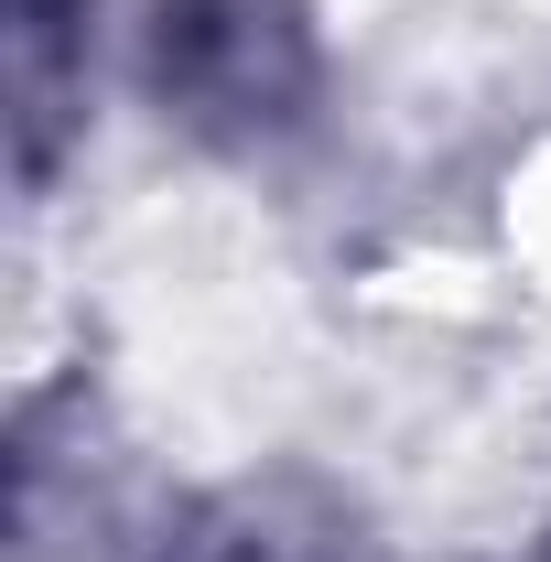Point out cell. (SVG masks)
Returning a JSON list of instances; mask_svg holds the SVG:
<instances>
[{"label": "cell", "instance_id": "1", "mask_svg": "<svg viewBox=\"0 0 551 562\" xmlns=\"http://www.w3.org/2000/svg\"><path fill=\"white\" fill-rule=\"evenodd\" d=\"M120 55L151 131L216 173L303 162L336 120L346 76L325 0H131Z\"/></svg>", "mask_w": 551, "mask_h": 562}, {"label": "cell", "instance_id": "2", "mask_svg": "<svg viewBox=\"0 0 551 562\" xmlns=\"http://www.w3.org/2000/svg\"><path fill=\"white\" fill-rule=\"evenodd\" d=\"M120 562H390L368 530V508L314 476V465H238V476H195L140 508Z\"/></svg>", "mask_w": 551, "mask_h": 562}, {"label": "cell", "instance_id": "3", "mask_svg": "<svg viewBox=\"0 0 551 562\" xmlns=\"http://www.w3.org/2000/svg\"><path fill=\"white\" fill-rule=\"evenodd\" d=\"M98 44H109V0H0V131L22 206H55L66 162L87 151Z\"/></svg>", "mask_w": 551, "mask_h": 562}, {"label": "cell", "instance_id": "4", "mask_svg": "<svg viewBox=\"0 0 551 562\" xmlns=\"http://www.w3.org/2000/svg\"><path fill=\"white\" fill-rule=\"evenodd\" d=\"M497 562H551V508H541V519H530V530H519V541H508Z\"/></svg>", "mask_w": 551, "mask_h": 562}]
</instances>
